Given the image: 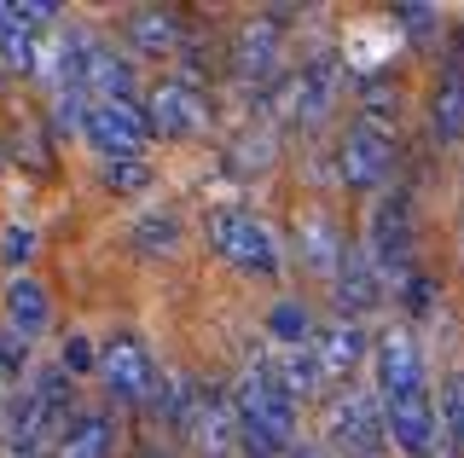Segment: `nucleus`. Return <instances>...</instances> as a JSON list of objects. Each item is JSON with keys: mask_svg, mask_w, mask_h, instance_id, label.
<instances>
[{"mask_svg": "<svg viewBox=\"0 0 464 458\" xmlns=\"http://www.w3.org/2000/svg\"><path fill=\"white\" fill-rule=\"evenodd\" d=\"M372 389L383 400L389 435L401 458H441V406H435L424 348L406 325H389L372 348Z\"/></svg>", "mask_w": 464, "mask_h": 458, "instance_id": "f257e3e1", "label": "nucleus"}, {"mask_svg": "<svg viewBox=\"0 0 464 458\" xmlns=\"http://www.w3.org/2000/svg\"><path fill=\"white\" fill-rule=\"evenodd\" d=\"M70 418H76V377L64 366H47L29 377V389L12 400V424H6V447L18 458H47L58 453Z\"/></svg>", "mask_w": 464, "mask_h": 458, "instance_id": "f03ea898", "label": "nucleus"}, {"mask_svg": "<svg viewBox=\"0 0 464 458\" xmlns=\"http://www.w3.org/2000/svg\"><path fill=\"white\" fill-rule=\"evenodd\" d=\"M337 99H343V59L337 52H314L308 64L285 70V76L273 81L267 110H273V122H279L285 134H314V128L331 122Z\"/></svg>", "mask_w": 464, "mask_h": 458, "instance_id": "7ed1b4c3", "label": "nucleus"}, {"mask_svg": "<svg viewBox=\"0 0 464 458\" xmlns=\"http://www.w3.org/2000/svg\"><path fill=\"white\" fill-rule=\"evenodd\" d=\"M389 447H395V435H389L377 389H343L325 400V453L331 458H389Z\"/></svg>", "mask_w": 464, "mask_h": 458, "instance_id": "20e7f679", "label": "nucleus"}, {"mask_svg": "<svg viewBox=\"0 0 464 458\" xmlns=\"http://www.w3.org/2000/svg\"><path fill=\"white\" fill-rule=\"evenodd\" d=\"M360 250L372 255L377 279L401 291V284L418 273V267H412V250H418V233H412V197H406V192L372 197V215H366V238H360Z\"/></svg>", "mask_w": 464, "mask_h": 458, "instance_id": "39448f33", "label": "nucleus"}, {"mask_svg": "<svg viewBox=\"0 0 464 458\" xmlns=\"http://www.w3.org/2000/svg\"><path fill=\"white\" fill-rule=\"evenodd\" d=\"M232 406H238V412H256L261 424H273L279 435L296 441V412H302V400H296V389L285 383V360H279L273 348H250V354H244L238 383H232Z\"/></svg>", "mask_w": 464, "mask_h": 458, "instance_id": "423d86ee", "label": "nucleus"}, {"mask_svg": "<svg viewBox=\"0 0 464 458\" xmlns=\"http://www.w3.org/2000/svg\"><path fill=\"white\" fill-rule=\"evenodd\" d=\"M395 168H401V151H395V134L389 128H372V122H348L343 139H337V180L348 192H366V197H383L395 192Z\"/></svg>", "mask_w": 464, "mask_h": 458, "instance_id": "0eeeda50", "label": "nucleus"}, {"mask_svg": "<svg viewBox=\"0 0 464 458\" xmlns=\"http://www.w3.org/2000/svg\"><path fill=\"white\" fill-rule=\"evenodd\" d=\"M209 250L221 255V262H232L238 273H256V279H279V267H285L273 233L238 204H221L209 215Z\"/></svg>", "mask_w": 464, "mask_h": 458, "instance_id": "6e6552de", "label": "nucleus"}, {"mask_svg": "<svg viewBox=\"0 0 464 458\" xmlns=\"http://www.w3.org/2000/svg\"><path fill=\"white\" fill-rule=\"evenodd\" d=\"M99 383H105L111 406H157L163 395V371H157L151 348L134 331H116L99 348Z\"/></svg>", "mask_w": 464, "mask_h": 458, "instance_id": "1a4fd4ad", "label": "nucleus"}, {"mask_svg": "<svg viewBox=\"0 0 464 458\" xmlns=\"http://www.w3.org/2000/svg\"><path fill=\"white\" fill-rule=\"evenodd\" d=\"M279 59H285V24L273 12H256L232 30V47H227V76L238 88H267L279 81Z\"/></svg>", "mask_w": 464, "mask_h": 458, "instance_id": "9d476101", "label": "nucleus"}, {"mask_svg": "<svg viewBox=\"0 0 464 458\" xmlns=\"http://www.w3.org/2000/svg\"><path fill=\"white\" fill-rule=\"evenodd\" d=\"M82 134L105 163H128V157H140V146L151 139V117H145L140 99H99V105L87 110Z\"/></svg>", "mask_w": 464, "mask_h": 458, "instance_id": "9b49d317", "label": "nucleus"}, {"mask_svg": "<svg viewBox=\"0 0 464 458\" xmlns=\"http://www.w3.org/2000/svg\"><path fill=\"white\" fill-rule=\"evenodd\" d=\"M430 134H435V146H459L464 139V30L447 35V52H441V64H435Z\"/></svg>", "mask_w": 464, "mask_h": 458, "instance_id": "f8f14e48", "label": "nucleus"}, {"mask_svg": "<svg viewBox=\"0 0 464 458\" xmlns=\"http://www.w3.org/2000/svg\"><path fill=\"white\" fill-rule=\"evenodd\" d=\"M145 117H151V134L186 139V134H198V128H209V99L198 88H186L180 76H169L145 93Z\"/></svg>", "mask_w": 464, "mask_h": 458, "instance_id": "ddd939ff", "label": "nucleus"}, {"mask_svg": "<svg viewBox=\"0 0 464 458\" xmlns=\"http://www.w3.org/2000/svg\"><path fill=\"white\" fill-rule=\"evenodd\" d=\"M308 348H314L319 371H325V383H337V377H354L360 360L377 348V337H366V325H360V320H331V325H319V331H314Z\"/></svg>", "mask_w": 464, "mask_h": 458, "instance_id": "4468645a", "label": "nucleus"}, {"mask_svg": "<svg viewBox=\"0 0 464 458\" xmlns=\"http://www.w3.org/2000/svg\"><path fill=\"white\" fill-rule=\"evenodd\" d=\"M331 284H337V320H360V313H372L377 302H383V279H377L372 255L348 238L343 244V262L337 273H331Z\"/></svg>", "mask_w": 464, "mask_h": 458, "instance_id": "2eb2a0df", "label": "nucleus"}, {"mask_svg": "<svg viewBox=\"0 0 464 458\" xmlns=\"http://www.w3.org/2000/svg\"><path fill=\"white\" fill-rule=\"evenodd\" d=\"M122 35L134 41L140 59H174L186 41V24L174 6H128L122 12Z\"/></svg>", "mask_w": 464, "mask_h": 458, "instance_id": "dca6fc26", "label": "nucleus"}, {"mask_svg": "<svg viewBox=\"0 0 464 458\" xmlns=\"http://www.w3.org/2000/svg\"><path fill=\"white\" fill-rule=\"evenodd\" d=\"M343 244H348V233L331 221L325 209L296 215V255H302V267H314V273H337Z\"/></svg>", "mask_w": 464, "mask_h": 458, "instance_id": "f3484780", "label": "nucleus"}, {"mask_svg": "<svg viewBox=\"0 0 464 458\" xmlns=\"http://www.w3.org/2000/svg\"><path fill=\"white\" fill-rule=\"evenodd\" d=\"M0 313H6V325L18 337L35 342L41 331H47V320H53V296H47V284L41 279H6V296H0Z\"/></svg>", "mask_w": 464, "mask_h": 458, "instance_id": "a211bd4d", "label": "nucleus"}, {"mask_svg": "<svg viewBox=\"0 0 464 458\" xmlns=\"http://www.w3.org/2000/svg\"><path fill=\"white\" fill-rule=\"evenodd\" d=\"M116 453V424L111 412H76L58 441V458H111Z\"/></svg>", "mask_w": 464, "mask_h": 458, "instance_id": "6ab92c4d", "label": "nucleus"}, {"mask_svg": "<svg viewBox=\"0 0 464 458\" xmlns=\"http://www.w3.org/2000/svg\"><path fill=\"white\" fill-rule=\"evenodd\" d=\"M134 250H145V255H174V250H180V215H174V209L140 215V221H134Z\"/></svg>", "mask_w": 464, "mask_h": 458, "instance_id": "aec40b11", "label": "nucleus"}, {"mask_svg": "<svg viewBox=\"0 0 464 458\" xmlns=\"http://www.w3.org/2000/svg\"><path fill=\"white\" fill-rule=\"evenodd\" d=\"M267 331H273V342H285V348H308L319 325L308 320V308H302L296 296H285V302H273V313H267Z\"/></svg>", "mask_w": 464, "mask_h": 458, "instance_id": "412c9836", "label": "nucleus"}, {"mask_svg": "<svg viewBox=\"0 0 464 458\" xmlns=\"http://www.w3.org/2000/svg\"><path fill=\"white\" fill-rule=\"evenodd\" d=\"M389 18L412 35L418 52H435V41H441V12L435 6H424V0H401V6H389Z\"/></svg>", "mask_w": 464, "mask_h": 458, "instance_id": "4be33fe9", "label": "nucleus"}, {"mask_svg": "<svg viewBox=\"0 0 464 458\" xmlns=\"http://www.w3.org/2000/svg\"><path fill=\"white\" fill-rule=\"evenodd\" d=\"M435 406H441V453H464V371L441 383Z\"/></svg>", "mask_w": 464, "mask_h": 458, "instance_id": "5701e85b", "label": "nucleus"}, {"mask_svg": "<svg viewBox=\"0 0 464 458\" xmlns=\"http://www.w3.org/2000/svg\"><path fill=\"white\" fill-rule=\"evenodd\" d=\"M285 383L296 389V400H319V389H325V371H319L314 348H285Z\"/></svg>", "mask_w": 464, "mask_h": 458, "instance_id": "b1692460", "label": "nucleus"}, {"mask_svg": "<svg viewBox=\"0 0 464 458\" xmlns=\"http://www.w3.org/2000/svg\"><path fill=\"white\" fill-rule=\"evenodd\" d=\"M267 163H273V134H267V128L232 139V157H227L232 175H267Z\"/></svg>", "mask_w": 464, "mask_h": 458, "instance_id": "393cba45", "label": "nucleus"}, {"mask_svg": "<svg viewBox=\"0 0 464 458\" xmlns=\"http://www.w3.org/2000/svg\"><path fill=\"white\" fill-rule=\"evenodd\" d=\"M29 255H35V226H29V221H6V226H0V267H6L12 279H24Z\"/></svg>", "mask_w": 464, "mask_h": 458, "instance_id": "a878e982", "label": "nucleus"}, {"mask_svg": "<svg viewBox=\"0 0 464 458\" xmlns=\"http://www.w3.org/2000/svg\"><path fill=\"white\" fill-rule=\"evenodd\" d=\"M174 59H180V81H186V88H203V81L215 76V47L203 35H186Z\"/></svg>", "mask_w": 464, "mask_h": 458, "instance_id": "bb28decb", "label": "nucleus"}, {"mask_svg": "<svg viewBox=\"0 0 464 458\" xmlns=\"http://www.w3.org/2000/svg\"><path fill=\"white\" fill-rule=\"evenodd\" d=\"M99 180H105L116 197H134V192H145V186H151V163H145V157H128V163H105V168H99Z\"/></svg>", "mask_w": 464, "mask_h": 458, "instance_id": "cd10ccee", "label": "nucleus"}, {"mask_svg": "<svg viewBox=\"0 0 464 458\" xmlns=\"http://www.w3.org/2000/svg\"><path fill=\"white\" fill-rule=\"evenodd\" d=\"M24 371H29V337H18L12 325H0V377L18 383Z\"/></svg>", "mask_w": 464, "mask_h": 458, "instance_id": "c85d7f7f", "label": "nucleus"}, {"mask_svg": "<svg viewBox=\"0 0 464 458\" xmlns=\"http://www.w3.org/2000/svg\"><path fill=\"white\" fill-rule=\"evenodd\" d=\"M58 366H64L70 377H82V371L99 366V348H93L87 337H64V348H58Z\"/></svg>", "mask_w": 464, "mask_h": 458, "instance_id": "c756f323", "label": "nucleus"}, {"mask_svg": "<svg viewBox=\"0 0 464 458\" xmlns=\"http://www.w3.org/2000/svg\"><path fill=\"white\" fill-rule=\"evenodd\" d=\"M401 291H406V308H412V313H424V308H430V279H424V273H412V279L401 284Z\"/></svg>", "mask_w": 464, "mask_h": 458, "instance_id": "7c9ffc66", "label": "nucleus"}, {"mask_svg": "<svg viewBox=\"0 0 464 458\" xmlns=\"http://www.w3.org/2000/svg\"><path fill=\"white\" fill-rule=\"evenodd\" d=\"M128 458H174V447L169 441H157V435H145V441H134V453Z\"/></svg>", "mask_w": 464, "mask_h": 458, "instance_id": "2f4dec72", "label": "nucleus"}, {"mask_svg": "<svg viewBox=\"0 0 464 458\" xmlns=\"http://www.w3.org/2000/svg\"><path fill=\"white\" fill-rule=\"evenodd\" d=\"M285 458H331V453H325V447H290Z\"/></svg>", "mask_w": 464, "mask_h": 458, "instance_id": "473e14b6", "label": "nucleus"}, {"mask_svg": "<svg viewBox=\"0 0 464 458\" xmlns=\"http://www.w3.org/2000/svg\"><path fill=\"white\" fill-rule=\"evenodd\" d=\"M0 458H18V453H12V447H6V441H0Z\"/></svg>", "mask_w": 464, "mask_h": 458, "instance_id": "72a5a7b5", "label": "nucleus"}, {"mask_svg": "<svg viewBox=\"0 0 464 458\" xmlns=\"http://www.w3.org/2000/svg\"><path fill=\"white\" fill-rule=\"evenodd\" d=\"M441 458H464V453H441Z\"/></svg>", "mask_w": 464, "mask_h": 458, "instance_id": "f704fd0d", "label": "nucleus"}, {"mask_svg": "<svg viewBox=\"0 0 464 458\" xmlns=\"http://www.w3.org/2000/svg\"><path fill=\"white\" fill-rule=\"evenodd\" d=\"M0 168H6V151H0Z\"/></svg>", "mask_w": 464, "mask_h": 458, "instance_id": "c9c22d12", "label": "nucleus"}, {"mask_svg": "<svg viewBox=\"0 0 464 458\" xmlns=\"http://www.w3.org/2000/svg\"><path fill=\"white\" fill-rule=\"evenodd\" d=\"M47 458H58V453H47Z\"/></svg>", "mask_w": 464, "mask_h": 458, "instance_id": "e433bc0d", "label": "nucleus"}, {"mask_svg": "<svg viewBox=\"0 0 464 458\" xmlns=\"http://www.w3.org/2000/svg\"><path fill=\"white\" fill-rule=\"evenodd\" d=\"M0 76H6V70H0Z\"/></svg>", "mask_w": 464, "mask_h": 458, "instance_id": "4c0bfd02", "label": "nucleus"}]
</instances>
